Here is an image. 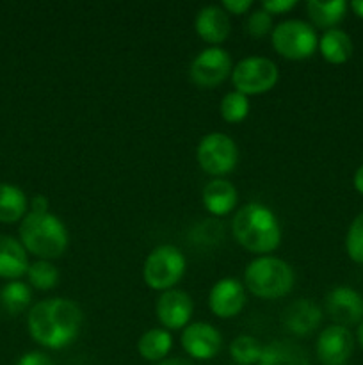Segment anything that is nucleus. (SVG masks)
<instances>
[{
  "instance_id": "nucleus-18",
  "label": "nucleus",
  "mask_w": 363,
  "mask_h": 365,
  "mask_svg": "<svg viewBox=\"0 0 363 365\" xmlns=\"http://www.w3.org/2000/svg\"><path fill=\"white\" fill-rule=\"evenodd\" d=\"M238 202V192L230 180L214 178L203 189V205L214 216H226L235 210Z\"/></svg>"
},
{
  "instance_id": "nucleus-21",
  "label": "nucleus",
  "mask_w": 363,
  "mask_h": 365,
  "mask_svg": "<svg viewBox=\"0 0 363 365\" xmlns=\"http://www.w3.org/2000/svg\"><path fill=\"white\" fill-rule=\"evenodd\" d=\"M319 50L330 64H344L352 56V41L347 32L330 29L324 31L322 38L319 39Z\"/></svg>"
},
{
  "instance_id": "nucleus-7",
  "label": "nucleus",
  "mask_w": 363,
  "mask_h": 365,
  "mask_svg": "<svg viewBox=\"0 0 363 365\" xmlns=\"http://www.w3.org/2000/svg\"><path fill=\"white\" fill-rule=\"evenodd\" d=\"M280 78L278 66L270 59L262 56L244 57L231 70V82L235 91L242 95H262L270 91Z\"/></svg>"
},
{
  "instance_id": "nucleus-37",
  "label": "nucleus",
  "mask_w": 363,
  "mask_h": 365,
  "mask_svg": "<svg viewBox=\"0 0 363 365\" xmlns=\"http://www.w3.org/2000/svg\"><path fill=\"white\" fill-rule=\"evenodd\" d=\"M356 339H358L359 346L363 348V321L358 324V331H356Z\"/></svg>"
},
{
  "instance_id": "nucleus-26",
  "label": "nucleus",
  "mask_w": 363,
  "mask_h": 365,
  "mask_svg": "<svg viewBox=\"0 0 363 365\" xmlns=\"http://www.w3.org/2000/svg\"><path fill=\"white\" fill-rule=\"evenodd\" d=\"M28 284L38 291H50L59 284V269L50 260H36L27 269Z\"/></svg>"
},
{
  "instance_id": "nucleus-6",
  "label": "nucleus",
  "mask_w": 363,
  "mask_h": 365,
  "mask_svg": "<svg viewBox=\"0 0 363 365\" xmlns=\"http://www.w3.org/2000/svg\"><path fill=\"white\" fill-rule=\"evenodd\" d=\"M274 50L288 61L308 59L319 48L317 32L308 21L285 20L270 32Z\"/></svg>"
},
{
  "instance_id": "nucleus-20",
  "label": "nucleus",
  "mask_w": 363,
  "mask_h": 365,
  "mask_svg": "<svg viewBox=\"0 0 363 365\" xmlns=\"http://www.w3.org/2000/svg\"><path fill=\"white\" fill-rule=\"evenodd\" d=\"M173 349V337L164 328H152L144 331L137 341V351L146 362H162Z\"/></svg>"
},
{
  "instance_id": "nucleus-35",
  "label": "nucleus",
  "mask_w": 363,
  "mask_h": 365,
  "mask_svg": "<svg viewBox=\"0 0 363 365\" xmlns=\"http://www.w3.org/2000/svg\"><path fill=\"white\" fill-rule=\"evenodd\" d=\"M157 365H194V364L187 359H182V356H171V359H164L162 362H159Z\"/></svg>"
},
{
  "instance_id": "nucleus-2",
  "label": "nucleus",
  "mask_w": 363,
  "mask_h": 365,
  "mask_svg": "<svg viewBox=\"0 0 363 365\" xmlns=\"http://www.w3.org/2000/svg\"><path fill=\"white\" fill-rule=\"evenodd\" d=\"M231 234L244 250L256 255H267L280 246L281 225L269 207L253 202L235 212Z\"/></svg>"
},
{
  "instance_id": "nucleus-25",
  "label": "nucleus",
  "mask_w": 363,
  "mask_h": 365,
  "mask_svg": "<svg viewBox=\"0 0 363 365\" xmlns=\"http://www.w3.org/2000/svg\"><path fill=\"white\" fill-rule=\"evenodd\" d=\"M262 351L263 346L251 335H238L230 342V356L238 365L258 364Z\"/></svg>"
},
{
  "instance_id": "nucleus-8",
  "label": "nucleus",
  "mask_w": 363,
  "mask_h": 365,
  "mask_svg": "<svg viewBox=\"0 0 363 365\" xmlns=\"http://www.w3.org/2000/svg\"><path fill=\"white\" fill-rule=\"evenodd\" d=\"M196 159L205 173L216 178H223L231 173L238 163V150L233 139L221 132L206 134L199 141L196 150Z\"/></svg>"
},
{
  "instance_id": "nucleus-17",
  "label": "nucleus",
  "mask_w": 363,
  "mask_h": 365,
  "mask_svg": "<svg viewBox=\"0 0 363 365\" xmlns=\"http://www.w3.org/2000/svg\"><path fill=\"white\" fill-rule=\"evenodd\" d=\"M28 266L31 264L23 245L11 235H0V278L18 280L27 274Z\"/></svg>"
},
{
  "instance_id": "nucleus-9",
  "label": "nucleus",
  "mask_w": 363,
  "mask_h": 365,
  "mask_svg": "<svg viewBox=\"0 0 363 365\" xmlns=\"http://www.w3.org/2000/svg\"><path fill=\"white\" fill-rule=\"evenodd\" d=\"M231 57L221 46H209L191 63V81L203 89L217 88L231 75Z\"/></svg>"
},
{
  "instance_id": "nucleus-5",
  "label": "nucleus",
  "mask_w": 363,
  "mask_h": 365,
  "mask_svg": "<svg viewBox=\"0 0 363 365\" xmlns=\"http://www.w3.org/2000/svg\"><path fill=\"white\" fill-rule=\"evenodd\" d=\"M185 267H187L185 257L177 246L160 245L146 257L142 278L149 289L166 292L184 278Z\"/></svg>"
},
{
  "instance_id": "nucleus-11",
  "label": "nucleus",
  "mask_w": 363,
  "mask_h": 365,
  "mask_svg": "<svg viewBox=\"0 0 363 365\" xmlns=\"http://www.w3.org/2000/svg\"><path fill=\"white\" fill-rule=\"evenodd\" d=\"M315 351L322 365H345L354 351V339L347 328L331 324L320 331Z\"/></svg>"
},
{
  "instance_id": "nucleus-28",
  "label": "nucleus",
  "mask_w": 363,
  "mask_h": 365,
  "mask_svg": "<svg viewBox=\"0 0 363 365\" xmlns=\"http://www.w3.org/2000/svg\"><path fill=\"white\" fill-rule=\"evenodd\" d=\"M345 250L352 262L363 266V212L352 220L345 235Z\"/></svg>"
},
{
  "instance_id": "nucleus-27",
  "label": "nucleus",
  "mask_w": 363,
  "mask_h": 365,
  "mask_svg": "<svg viewBox=\"0 0 363 365\" xmlns=\"http://www.w3.org/2000/svg\"><path fill=\"white\" fill-rule=\"evenodd\" d=\"M249 98L238 91H230L223 96L219 106L221 118L226 123H241L249 114Z\"/></svg>"
},
{
  "instance_id": "nucleus-1",
  "label": "nucleus",
  "mask_w": 363,
  "mask_h": 365,
  "mask_svg": "<svg viewBox=\"0 0 363 365\" xmlns=\"http://www.w3.org/2000/svg\"><path fill=\"white\" fill-rule=\"evenodd\" d=\"M80 307L66 298H52L36 303L27 316L31 337L48 349H63L78 337L82 328Z\"/></svg>"
},
{
  "instance_id": "nucleus-16",
  "label": "nucleus",
  "mask_w": 363,
  "mask_h": 365,
  "mask_svg": "<svg viewBox=\"0 0 363 365\" xmlns=\"http://www.w3.org/2000/svg\"><path fill=\"white\" fill-rule=\"evenodd\" d=\"M194 29L203 41L217 46L226 41L231 32L230 16L221 6H205L196 14Z\"/></svg>"
},
{
  "instance_id": "nucleus-19",
  "label": "nucleus",
  "mask_w": 363,
  "mask_h": 365,
  "mask_svg": "<svg viewBox=\"0 0 363 365\" xmlns=\"http://www.w3.org/2000/svg\"><path fill=\"white\" fill-rule=\"evenodd\" d=\"M258 365H310V360L301 346L283 339L263 346Z\"/></svg>"
},
{
  "instance_id": "nucleus-12",
  "label": "nucleus",
  "mask_w": 363,
  "mask_h": 365,
  "mask_svg": "<svg viewBox=\"0 0 363 365\" xmlns=\"http://www.w3.org/2000/svg\"><path fill=\"white\" fill-rule=\"evenodd\" d=\"M157 319L162 324L164 330H182L191 321L194 312L192 298L180 289H169L162 292L157 299Z\"/></svg>"
},
{
  "instance_id": "nucleus-29",
  "label": "nucleus",
  "mask_w": 363,
  "mask_h": 365,
  "mask_svg": "<svg viewBox=\"0 0 363 365\" xmlns=\"http://www.w3.org/2000/svg\"><path fill=\"white\" fill-rule=\"evenodd\" d=\"M273 16H270L267 11L256 9L253 11L248 16V21H246V31L251 38H265L267 34L273 32Z\"/></svg>"
},
{
  "instance_id": "nucleus-32",
  "label": "nucleus",
  "mask_w": 363,
  "mask_h": 365,
  "mask_svg": "<svg viewBox=\"0 0 363 365\" xmlns=\"http://www.w3.org/2000/svg\"><path fill=\"white\" fill-rule=\"evenodd\" d=\"M251 0H223L221 7L230 14H244L251 9Z\"/></svg>"
},
{
  "instance_id": "nucleus-22",
  "label": "nucleus",
  "mask_w": 363,
  "mask_h": 365,
  "mask_svg": "<svg viewBox=\"0 0 363 365\" xmlns=\"http://www.w3.org/2000/svg\"><path fill=\"white\" fill-rule=\"evenodd\" d=\"M306 13L315 27L330 31V29H337V25L344 20L345 13H347V4L344 0H335V2L308 0Z\"/></svg>"
},
{
  "instance_id": "nucleus-31",
  "label": "nucleus",
  "mask_w": 363,
  "mask_h": 365,
  "mask_svg": "<svg viewBox=\"0 0 363 365\" xmlns=\"http://www.w3.org/2000/svg\"><path fill=\"white\" fill-rule=\"evenodd\" d=\"M16 365H56L46 353L43 351H31L25 353Z\"/></svg>"
},
{
  "instance_id": "nucleus-13",
  "label": "nucleus",
  "mask_w": 363,
  "mask_h": 365,
  "mask_svg": "<svg viewBox=\"0 0 363 365\" xmlns=\"http://www.w3.org/2000/svg\"><path fill=\"white\" fill-rule=\"evenodd\" d=\"M246 305V287L237 278H221L209 292V307L214 316L231 319Z\"/></svg>"
},
{
  "instance_id": "nucleus-15",
  "label": "nucleus",
  "mask_w": 363,
  "mask_h": 365,
  "mask_svg": "<svg viewBox=\"0 0 363 365\" xmlns=\"http://www.w3.org/2000/svg\"><path fill=\"white\" fill-rule=\"evenodd\" d=\"M322 321V310L317 303L306 298H299L292 302L281 314V323L285 324L290 334L298 337H306L319 328Z\"/></svg>"
},
{
  "instance_id": "nucleus-14",
  "label": "nucleus",
  "mask_w": 363,
  "mask_h": 365,
  "mask_svg": "<svg viewBox=\"0 0 363 365\" xmlns=\"http://www.w3.org/2000/svg\"><path fill=\"white\" fill-rule=\"evenodd\" d=\"M326 312L338 327H352L363 319V296L351 287H335L326 296Z\"/></svg>"
},
{
  "instance_id": "nucleus-34",
  "label": "nucleus",
  "mask_w": 363,
  "mask_h": 365,
  "mask_svg": "<svg viewBox=\"0 0 363 365\" xmlns=\"http://www.w3.org/2000/svg\"><path fill=\"white\" fill-rule=\"evenodd\" d=\"M352 184H354L356 191H358L359 195H363V164L356 170L354 178H352Z\"/></svg>"
},
{
  "instance_id": "nucleus-36",
  "label": "nucleus",
  "mask_w": 363,
  "mask_h": 365,
  "mask_svg": "<svg viewBox=\"0 0 363 365\" xmlns=\"http://www.w3.org/2000/svg\"><path fill=\"white\" fill-rule=\"evenodd\" d=\"M351 9L354 11L356 16L363 20V0H354V2L351 4Z\"/></svg>"
},
{
  "instance_id": "nucleus-33",
  "label": "nucleus",
  "mask_w": 363,
  "mask_h": 365,
  "mask_svg": "<svg viewBox=\"0 0 363 365\" xmlns=\"http://www.w3.org/2000/svg\"><path fill=\"white\" fill-rule=\"evenodd\" d=\"M48 200H46V196H34V198L31 200V203H28V212H38V214H45L48 212Z\"/></svg>"
},
{
  "instance_id": "nucleus-3",
  "label": "nucleus",
  "mask_w": 363,
  "mask_h": 365,
  "mask_svg": "<svg viewBox=\"0 0 363 365\" xmlns=\"http://www.w3.org/2000/svg\"><path fill=\"white\" fill-rule=\"evenodd\" d=\"M20 242L27 253L39 260L59 259L70 245V235L63 221L53 214L27 212L20 225Z\"/></svg>"
},
{
  "instance_id": "nucleus-23",
  "label": "nucleus",
  "mask_w": 363,
  "mask_h": 365,
  "mask_svg": "<svg viewBox=\"0 0 363 365\" xmlns=\"http://www.w3.org/2000/svg\"><path fill=\"white\" fill-rule=\"evenodd\" d=\"M28 212V200L20 187L0 184V223H16Z\"/></svg>"
},
{
  "instance_id": "nucleus-24",
  "label": "nucleus",
  "mask_w": 363,
  "mask_h": 365,
  "mask_svg": "<svg viewBox=\"0 0 363 365\" xmlns=\"http://www.w3.org/2000/svg\"><path fill=\"white\" fill-rule=\"evenodd\" d=\"M31 302L32 291L23 282L13 280L7 285H4V289L0 291V303H2V307L11 316H18V314L23 312L31 305Z\"/></svg>"
},
{
  "instance_id": "nucleus-4",
  "label": "nucleus",
  "mask_w": 363,
  "mask_h": 365,
  "mask_svg": "<svg viewBox=\"0 0 363 365\" xmlns=\"http://www.w3.org/2000/svg\"><path fill=\"white\" fill-rule=\"evenodd\" d=\"M244 285L260 299H278L294 287V269L278 257H258L244 271Z\"/></svg>"
},
{
  "instance_id": "nucleus-10",
  "label": "nucleus",
  "mask_w": 363,
  "mask_h": 365,
  "mask_svg": "<svg viewBox=\"0 0 363 365\" xmlns=\"http://www.w3.org/2000/svg\"><path fill=\"white\" fill-rule=\"evenodd\" d=\"M182 348L194 360H212L223 348V337L216 327L198 321L184 328Z\"/></svg>"
},
{
  "instance_id": "nucleus-30",
  "label": "nucleus",
  "mask_w": 363,
  "mask_h": 365,
  "mask_svg": "<svg viewBox=\"0 0 363 365\" xmlns=\"http://www.w3.org/2000/svg\"><path fill=\"white\" fill-rule=\"evenodd\" d=\"M295 7V0H265L262 9L273 16V14H285Z\"/></svg>"
}]
</instances>
